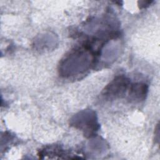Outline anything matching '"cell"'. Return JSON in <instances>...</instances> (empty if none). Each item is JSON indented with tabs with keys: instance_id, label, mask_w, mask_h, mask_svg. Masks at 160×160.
Masks as SVG:
<instances>
[{
	"instance_id": "7a4b0ae2",
	"label": "cell",
	"mask_w": 160,
	"mask_h": 160,
	"mask_svg": "<svg viewBox=\"0 0 160 160\" xmlns=\"http://www.w3.org/2000/svg\"><path fill=\"white\" fill-rule=\"evenodd\" d=\"M147 90V86L144 84L137 83L132 84L129 90V96H131L133 100L144 99Z\"/></svg>"
},
{
	"instance_id": "6da1fadb",
	"label": "cell",
	"mask_w": 160,
	"mask_h": 160,
	"mask_svg": "<svg viewBox=\"0 0 160 160\" xmlns=\"http://www.w3.org/2000/svg\"><path fill=\"white\" fill-rule=\"evenodd\" d=\"M129 81L126 78L119 76L114 79L104 91V96L115 98L122 95L129 85Z\"/></svg>"
}]
</instances>
